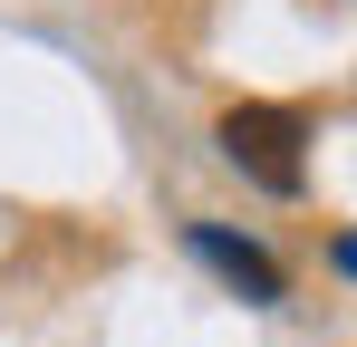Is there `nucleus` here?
<instances>
[{"label": "nucleus", "mask_w": 357, "mask_h": 347, "mask_svg": "<svg viewBox=\"0 0 357 347\" xmlns=\"http://www.w3.org/2000/svg\"><path fill=\"white\" fill-rule=\"evenodd\" d=\"M183 241H193V261H203V270H222L241 299H280V289H290V280H280V261H271L261 241H241V231H222V222H193Z\"/></svg>", "instance_id": "f03ea898"}, {"label": "nucleus", "mask_w": 357, "mask_h": 347, "mask_svg": "<svg viewBox=\"0 0 357 347\" xmlns=\"http://www.w3.org/2000/svg\"><path fill=\"white\" fill-rule=\"evenodd\" d=\"M299 145H309V116H299V107L241 97V107L222 116V155H232L261 193H299V183H309V155H299Z\"/></svg>", "instance_id": "f257e3e1"}]
</instances>
